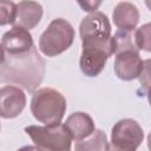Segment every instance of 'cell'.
I'll return each mask as SVG.
<instances>
[{"label": "cell", "mask_w": 151, "mask_h": 151, "mask_svg": "<svg viewBox=\"0 0 151 151\" xmlns=\"http://www.w3.org/2000/svg\"><path fill=\"white\" fill-rule=\"evenodd\" d=\"M1 45L4 51H6L7 54L11 55L25 53L34 46L33 38L29 31L19 26H13L2 35Z\"/></svg>", "instance_id": "30bf717a"}, {"label": "cell", "mask_w": 151, "mask_h": 151, "mask_svg": "<svg viewBox=\"0 0 151 151\" xmlns=\"http://www.w3.org/2000/svg\"><path fill=\"white\" fill-rule=\"evenodd\" d=\"M17 4L8 0H0V26L13 25L15 20Z\"/></svg>", "instance_id": "2e32d148"}, {"label": "cell", "mask_w": 151, "mask_h": 151, "mask_svg": "<svg viewBox=\"0 0 151 151\" xmlns=\"http://www.w3.org/2000/svg\"><path fill=\"white\" fill-rule=\"evenodd\" d=\"M26 106L24 91L14 85H5L0 88V117L12 119L18 117Z\"/></svg>", "instance_id": "9c48e42d"}, {"label": "cell", "mask_w": 151, "mask_h": 151, "mask_svg": "<svg viewBox=\"0 0 151 151\" xmlns=\"http://www.w3.org/2000/svg\"><path fill=\"white\" fill-rule=\"evenodd\" d=\"M45 76V60L33 46L21 54H7L0 65V81L22 86L33 92L42 81Z\"/></svg>", "instance_id": "6da1fadb"}, {"label": "cell", "mask_w": 151, "mask_h": 151, "mask_svg": "<svg viewBox=\"0 0 151 151\" xmlns=\"http://www.w3.org/2000/svg\"><path fill=\"white\" fill-rule=\"evenodd\" d=\"M144 139L142 126L131 118H124L117 122L111 131V143L116 146L137 150Z\"/></svg>", "instance_id": "8992f818"}, {"label": "cell", "mask_w": 151, "mask_h": 151, "mask_svg": "<svg viewBox=\"0 0 151 151\" xmlns=\"http://www.w3.org/2000/svg\"><path fill=\"white\" fill-rule=\"evenodd\" d=\"M83 42V51L79 60L81 72L87 77H97L105 67L106 61L113 55L116 45L113 35L107 39L87 40Z\"/></svg>", "instance_id": "277c9868"}, {"label": "cell", "mask_w": 151, "mask_h": 151, "mask_svg": "<svg viewBox=\"0 0 151 151\" xmlns=\"http://www.w3.org/2000/svg\"><path fill=\"white\" fill-rule=\"evenodd\" d=\"M107 143L105 132L101 130H94V132L88 137L76 142L74 151H105Z\"/></svg>", "instance_id": "5bb4252c"}, {"label": "cell", "mask_w": 151, "mask_h": 151, "mask_svg": "<svg viewBox=\"0 0 151 151\" xmlns=\"http://www.w3.org/2000/svg\"><path fill=\"white\" fill-rule=\"evenodd\" d=\"M73 40L74 29L72 25L63 18H57L52 20L41 33L39 38V50L46 57H57L68 50Z\"/></svg>", "instance_id": "3957f363"}, {"label": "cell", "mask_w": 151, "mask_h": 151, "mask_svg": "<svg viewBox=\"0 0 151 151\" xmlns=\"http://www.w3.org/2000/svg\"><path fill=\"white\" fill-rule=\"evenodd\" d=\"M42 6L35 1H20L17 4L15 20L13 26L22 27L27 31L34 28L42 18Z\"/></svg>", "instance_id": "8fae6325"}, {"label": "cell", "mask_w": 151, "mask_h": 151, "mask_svg": "<svg viewBox=\"0 0 151 151\" xmlns=\"http://www.w3.org/2000/svg\"><path fill=\"white\" fill-rule=\"evenodd\" d=\"M64 126L76 142L88 137L96 130L93 119L85 112H74L70 114Z\"/></svg>", "instance_id": "4fadbf2b"}, {"label": "cell", "mask_w": 151, "mask_h": 151, "mask_svg": "<svg viewBox=\"0 0 151 151\" xmlns=\"http://www.w3.org/2000/svg\"><path fill=\"white\" fill-rule=\"evenodd\" d=\"M112 19L119 29L131 33V31L136 29L139 21V11L132 2L120 1L113 9Z\"/></svg>", "instance_id": "7c38bea8"}, {"label": "cell", "mask_w": 151, "mask_h": 151, "mask_svg": "<svg viewBox=\"0 0 151 151\" xmlns=\"http://www.w3.org/2000/svg\"><path fill=\"white\" fill-rule=\"evenodd\" d=\"M29 106L33 117L46 126L60 124L67 109L65 97L52 87L34 91Z\"/></svg>", "instance_id": "7a4b0ae2"}, {"label": "cell", "mask_w": 151, "mask_h": 151, "mask_svg": "<svg viewBox=\"0 0 151 151\" xmlns=\"http://www.w3.org/2000/svg\"><path fill=\"white\" fill-rule=\"evenodd\" d=\"M25 132L31 137L38 151H71L72 137L61 123L52 126L28 125Z\"/></svg>", "instance_id": "5b68a950"}, {"label": "cell", "mask_w": 151, "mask_h": 151, "mask_svg": "<svg viewBox=\"0 0 151 151\" xmlns=\"http://www.w3.org/2000/svg\"><path fill=\"white\" fill-rule=\"evenodd\" d=\"M105 151H136V150H131V149H124V147H119L113 145L112 143H107L106 150Z\"/></svg>", "instance_id": "ac0fdd59"}, {"label": "cell", "mask_w": 151, "mask_h": 151, "mask_svg": "<svg viewBox=\"0 0 151 151\" xmlns=\"http://www.w3.org/2000/svg\"><path fill=\"white\" fill-rule=\"evenodd\" d=\"M101 2L98 1V2H93V1H85V2H79V5L83 7V11H86V12H96L97 7L100 5Z\"/></svg>", "instance_id": "e0dca14e"}, {"label": "cell", "mask_w": 151, "mask_h": 151, "mask_svg": "<svg viewBox=\"0 0 151 151\" xmlns=\"http://www.w3.org/2000/svg\"><path fill=\"white\" fill-rule=\"evenodd\" d=\"M5 51H4V48H2V45L0 44V65H2L4 64V61H5Z\"/></svg>", "instance_id": "ffe728a7"}, {"label": "cell", "mask_w": 151, "mask_h": 151, "mask_svg": "<svg viewBox=\"0 0 151 151\" xmlns=\"http://www.w3.org/2000/svg\"><path fill=\"white\" fill-rule=\"evenodd\" d=\"M79 34L81 41L110 38L111 24L107 19V15L99 11L90 13L81 20L79 26Z\"/></svg>", "instance_id": "ba28073f"}, {"label": "cell", "mask_w": 151, "mask_h": 151, "mask_svg": "<svg viewBox=\"0 0 151 151\" xmlns=\"http://www.w3.org/2000/svg\"><path fill=\"white\" fill-rule=\"evenodd\" d=\"M134 42L137 50H143L145 52L151 51V25L149 22L136 29Z\"/></svg>", "instance_id": "9a60e30c"}, {"label": "cell", "mask_w": 151, "mask_h": 151, "mask_svg": "<svg viewBox=\"0 0 151 151\" xmlns=\"http://www.w3.org/2000/svg\"><path fill=\"white\" fill-rule=\"evenodd\" d=\"M144 64L145 61L142 60L137 47H131L116 52L113 68L119 79L130 81L140 76L144 70Z\"/></svg>", "instance_id": "52a82bcc"}, {"label": "cell", "mask_w": 151, "mask_h": 151, "mask_svg": "<svg viewBox=\"0 0 151 151\" xmlns=\"http://www.w3.org/2000/svg\"><path fill=\"white\" fill-rule=\"evenodd\" d=\"M18 151H38V149L33 145H26V146H22L20 147Z\"/></svg>", "instance_id": "d6986e66"}]
</instances>
